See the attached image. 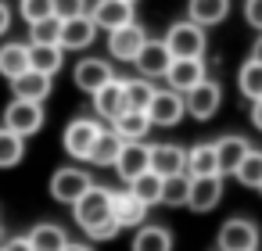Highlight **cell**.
I'll return each mask as SVG.
<instances>
[{
	"mask_svg": "<svg viewBox=\"0 0 262 251\" xmlns=\"http://www.w3.org/2000/svg\"><path fill=\"white\" fill-rule=\"evenodd\" d=\"M72 212H76L79 230H83L90 240H112V237L119 233V226H115V219H112V190H108V187L90 183V190L72 204Z\"/></svg>",
	"mask_w": 262,
	"mask_h": 251,
	"instance_id": "cell-1",
	"label": "cell"
},
{
	"mask_svg": "<svg viewBox=\"0 0 262 251\" xmlns=\"http://www.w3.org/2000/svg\"><path fill=\"white\" fill-rule=\"evenodd\" d=\"M165 51L172 54V58H201L205 54V29L201 26H194L190 18H183V22H176V26H169V33H165Z\"/></svg>",
	"mask_w": 262,
	"mask_h": 251,
	"instance_id": "cell-2",
	"label": "cell"
},
{
	"mask_svg": "<svg viewBox=\"0 0 262 251\" xmlns=\"http://www.w3.org/2000/svg\"><path fill=\"white\" fill-rule=\"evenodd\" d=\"M219 104H223V86L215 79H201V83H194L183 94V111L194 115V119H201V122L212 119L219 111Z\"/></svg>",
	"mask_w": 262,
	"mask_h": 251,
	"instance_id": "cell-3",
	"label": "cell"
},
{
	"mask_svg": "<svg viewBox=\"0 0 262 251\" xmlns=\"http://www.w3.org/2000/svg\"><path fill=\"white\" fill-rule=\"evenodd\" d=\"M4 129L18 133V136H33L43 129V104L40 101H11L4 108Z\"/></svg>",
	"mask_w": 262,
	"mask_h": 251,
	"instance_id": "cell-4",
	"label": "cell"
},
{
	"mask_svg": "<svg viewBox=\"0 0 262 251\" xmlns=\"http://www.w3.org/2000/svg\"><path fill=\"white\" fill-rule=\"evenodd\" d=\"M90 172H83V169H76V165H65V169H58L54 176H51V197L54 201H61V204H76L86 190H90Z\"/></svg>",
	"mask_w": 262,
	"mask_h": 251,
	"instance_id": "cell-5",
	"label": "cell"
},
{
	"mask_svg": "<svg viewBox=\"0 0 262 251\" xmlns=\"http://www.w3.org/2000/svg\"><path fill=\"white\" fill-rule=\"evenodd\" d=\"M144 43H147V33H144V26H137V22H126V26H119V29L108 33V54H112L115 61H129V65H133V58L140 54Z\"/></svg>",
	"mask_w": 262,
	"mask_h": 251,
	"instance_id": "cell-6",
	"label": "cell"
},
{
	"mask_svg": "<svg viewBox=\"0 0 262 251\" xmlns=\"http://www.w3.org/2000/svg\"><path fill=\"white\" fill-rule=\"evenodd\" d=\"M144 111H147L151 126H165V129H169V126H176V122L187 115V111H183V94H176V90H169V86H165V90H155Z\"/></svg>",
	"mask_w": 262,
	"mask_h": 251,
	"instance_id": "cell-7",
	"label": "cell"
},
{
	"mask_svg": "<svg viewBox=\"0 0 262 251\" xmlns=\"http://www.w3.org/2000/svg\"><path fill=\"white\" fill-rule=\"evenodd\" d=\"M97 136H101L97 119H72V122L65 126L61 144H65V151H69L76 162H86V158H90V147H94Z\"/></svg>",
	"mask_w": 262,
	"mask_h": 251,
	"instance_id": "cell-8",
	"label": "cell"
},
{
	"mask_svg": "<svg viewBox=\"0 0 262 251\" xmlns=\"http://www.w3.org/2000/svg\"><path fill=\"white\" fill-rule=\"evenodd\" d=\"M219 251H258V226L251 219H226L219 230Z\"/></svg>",
	"mask_w": 262,
	"mask_h": 251,
	"instance_id": "cell-9",
	"label": "cell"
},
{
	"mask_svg": "<svg viewBox=\"0 0 262 251\" xmlns=\"http://www.w3.org/2000/svg\"><path fill=\"white\" fill-rule=\"evenodd\" d=\"M97 36V26L90 22V15H72V18H61V33H58V47L61 51H86Z\"/></svg>",
	"mask_w": 262,
	"mask_h": 251,
	"instance_id": "cell-10",
	"label": "cell"
},
{
	"mask_svg": "<svg viewBox=\"0 0 262 251\" xmlns=\"http://www.w3.org/2000/svg\"><path fill=\"white\" fill-rule=\"evenodd\" d=\"M223 201V176H190L187 208L190 212H212Z\"/></svg>",
	"mask_w": 262,
	"mask_h": 251,
	"instance_id": "cell-11",
	"label": "cell"
},
{
	"mask_svg": "<svg viewBox=\"0 0 262 251\" xmlns=\"http://www.w3.org/2000/svg\"><path fill=\"white\" fill-rule=\"evenodd\" d=\"M112 219L119 230H137L147 219V204L137 201L129 190H112Z\"/></svg>",
	"mask_w": 262,
	"mask_h": 251,
	"instance_id": "cell-12",
	"label": "cell"
},
{
	"mask_svg": "<svg viewBox=\"0 0 262 251\" xmlns=\"http://www.w3.org/2000/svg\"><path fill=\"white\" fill-rule=\"evenodd\" d=\"M162 79L169 83V90L187 94L194 83H201V79H205V65H201V58H172Z\"/></svg>",
	"mask_w": 262,
	"mask_h": 251,
	"instance_id": "cell-13",
	"label": "cell"
},
{
	"mask_svg": "<svg viewBox=\"0 0 262 251\" xmlns=\"http://www.w3.org/2000/svg\"><path fill=\"white\" fill-rule=\"evenodd\" d=\"M147 154H151V147L147 144H140V140H122V147H119V158H115V172H119V179H137L140 172H147Z\"/></svg>",
	"mask_w": 262,
	"mask_h": 251,
	"instance_id": "cell-14",
	"label": "cell"
},
{
	"mask_svg": "<svg viewBox=\"0 0 262 251\" xmlns=\"http://www.w3.org/2000/svg\"><path fill=\"white\" fill-rule=\"evenodd\" d=\"M86 15H90V22H94L97 29H108V33H112V29L133 22V4H129V0H97Z\"/></svg>",
	"mask_w": 262,
	"mask_h": 251,
	"instance_id": "cell-15",
	"label": "cell"
},
{
	"mask_svg": "<svg viewBox=\"0 0 262 251\" xmlns=\"http://www.w3.org/2000/svg\"><path fill=\"white\" fill-rule=\"evenodd\" d=\"M169 61H172V54L165 51V43H162V40H151V36H147V43L140 47V54L133 58V65L140 69L144 79H162L165 69H169Z\"/></svg>",
	"mask_w": 262,
	"mask_h": 251,
	"instance_id": "cell-16",
	"label": "cell"
},
{
	"mask_svg": "<svg viewBox=\"0 0 262 251\" xmlns=\"http://www.w3.org/2000/svg\"><path fill=\"white\" fill-rule=\"evenodd\" d=\"M147 169L155 172V176H176V172H183L187 169V151L183 147H176V144H158V147H151V154H147Z\"/></svg>",
	"mask_w": 262,
	"mask_h": 251,
	"instance_id": "cell-17",
	"label": "cell"
},
{
	"mask_svg": "<svg viewBox=\"0 0 262 251\" xmlns=\"http://www.w3.org/2000/svg\"><path fill=\"white\" fill-rule=\"evenodd\" d=\"M72 79H76V86H79L83 94H94V90H101L108 79H115V72H112V65L101 61V58H83V61L76 65Z\"/></svg>",
	"mask_w": 262,
	"mask_h": 251,
	"instance_id": "cell-18",
	"label": "cell"
},
{
	"mask_svg": "<svg viewBox=\"0 0 262 251\" xmlns=\"http://www.w3.org/2000/svg\"><path fill=\"white\" fill-rule=\"evenodd\" d=\"M230 8H233V0H187V18H190L194 26L208 29V26L226 22Z\"/></svg>",
	"mask_w": 262,
	"mask_h": 251,
	"instance_id": "cell-19",
	"label": "cell"
},
{
	"mask_svg": "<svg viewBox=\"0 0 262 251\" xmlns=\"http://www.w3.org/2000/svg\"><path fill=\"white\" fill-rule=\"evenodd\" d=\"M11 90H15V97L18 101H47L51 97V76H43V72H36V69H26L22 76H15L11 79Z\"/></svg>",
	"mask_w": 262,
	"mask_h": 251,
	"instance_id": "cell-20",
	"label": "cell"
},
{
	"mask_svg": "<svg viewBox=\"0 0 262 251\" xmlns=\"http://www.w3.org/2000/svg\"><path fill=\"white\" fill-rule=\"evenodd\" d=\"M94 97V108H97V115L101 119H115V115H122L126 111V97H122V79H108L101 90H94L90 94Z\"/></svg>",
	"mask_w": 262,
	"mask_h": 251,
	"instance_id": "cell-21",
	"label": "cell"
},
{
	"mask_svg": "<svg viewBox=\"0 0 262 251\" xmlns=\"http://www.w3.org/2000/svg\"><path fill=\"white\" fill-rule=\"evenodd\" d=\"M248 140L244 136H223V140H215V165H219V176H233V169H237V162L248 154Z\"/></svg>",
	"mask_w": 262,
	"mask_h": 251,
	"instance_id": "cell-22",
	"label": "cell"
},
{
	"mask_svg": "<svg viewBox=\"0 0 262 251\" xmlns=\"http://www.w3.org/2000/svg\"><path fill=\"white\" fill-rule=\"evenodd\" d=\"M65 65V51L58 43H29V69L54 79V72Z\"/></svg>",
	"mask_w": 262,
	"mask_h": 251,
	"instance_id": "cell-23",
	"label": "cell"
},
{
	"mask_svg": "<svg viewBox=\"0 0 262 251\" xmlns=\"http://www.w3.org/2000/svg\"><path fill=\"white\" fill-rule=\"evenodd\" d=\"M112 129H115V136H122V140H144V136L151 133V119H147V111L126 108L122 115L112 119Z\"/></svg>",
	"mask_w": 262,
	"mask_h": 251,
	"instance_id": "cell-24",
	"label": "cell"
},
{
	"mask_svg": "<svg viewBox=\"0 0 262 251\" xmlns=\"http://www.w3.org/2000/svg\"><path fill=\"white\" fill-rule=\"evenodd\" d=\"M29 69V43H15L8 40L4 47H0V76L4 79H15Z\"/></svg>",
	"mask_w": 262,
	"mask_h": 251,
	"instance_id": "cell-25",
	"label": "cell"
},
{
	"mask_svg": "<svg viewBox=\"0 0 262 251\" xmlns=\"http://www.w3.org/2000/svg\"><path fill=\"white\" fill-rule=\"evenodd\" d=\"M119 147H122V136H115V129H101V136L94 140L86 162H94V165H101V169H112L115 158H119Z\"/></svg>",
	"mask_w": 262,
	"mask_h": 251,
	"instance_id": "cell-26",
	"label": "cell"
},
{
	"mask_svg": "<svg viewBox=\"0 0 262 251\" xmlns=\"http://www.w3.org/2000/svg\"><path fill=\"white\" fill-rule=\"evenodd\" d=\"M187 176H219V165H215V144H198L187 151Z\"/></svg>",
	"mask_w": 262,
	"mask_h": 251,
	"instance_id": "cell-27",
	"label": "cell"
},
{
	"mask_svg": "<svg viewBox=\"0 0 262 251\" xmlns=\"http://www.w3.org/2000/svg\"><path fill=\"white\" fill-rule=\"evenodd\" d=\"M133 251H172V233L165 226H137Z\"/></svg>",
	"mask_w": 262,
	"mask_h": 251,
	"instance_id": "cell-28",
	"label": "cell"
},
{
	"mask_svg": "<svg viewBox=\"0 0 262 251\" xmlns=\"http://www.w3.org/2000/svg\"><path fill=\"white\" fill-rule=\"evenodd\" d=\"M26 237H29L33 251H61V247L69 244L65 230H61V226H54V222H40V226H36V230H29Z\"/></svg>",
	"mask_w": 262,
	"mask_h": 251,
	"instance_id": "cell-29",
	"label": "cell"
},
{
	"mask_svg": "<svg viewBox=\"0 0 262 251\" xmlns=\"http://www.w3.org/2000/svg\"><path fill=\"white\" fill-rule=\"evenodd\" d=\"M129 194H133L137 201H144L147 208H151V204H158V197H162V176H155L151 169H147V172H140L137 179H129Z\"/></svg>",
	"mask_w": 262,
	"mask_h": 251,
	"instance_id": "cell-30",
	"label": "cell"
},
{
	"mask_svg": "<svg viewBox=\"0 0 262 251\" xmlns=\"http://www.w3.org/2000/svg\"><path fill=\"white\" fill-rule=\"evenodd\" d=\"M237 86H241V94H244L248 101H258V97H262V61L248 58V61L241 65V72H237Z\"/></svg>",
	"mask_w": 262,
	"mask_h": 251,
	"instance_id": "cell-31",
	"label": "cell"
},
{
	"mask_svg": "<svg viewBox=\"0 0 262 251\" xmlns=\"http://www.w3.org/2000/svg\"><path fill=\"white\" fill-rule=\"evenodd\" d=\"M187 190H190V176H187V172L165 176V179H162V197H158V204L180 208V204H187Z\"/></svg>",
	"mask_w": 262,
	"mask_h": 251,
	"instance_id": "cell-32",
	"label": "cell"
},
{
	"mask_svg": "<svg viewBox=\"0 0 262 251\" xmlns=\"http://www.w3.org/2000/svg\"><path fill=\"white\" fill-rule=\"evenodd\" d=\"M233 176H237V183H244V187H255V190H258V183H262V151L248 147V154L237 162Z\"/></svg>",
	"mask_w": 262,
	"mask_h": 251,
	"instance_id": "cell-33",
	"label": "cell"
},
{
	"mask_svg": "<svg viewBox=\"0 0 262 251\" xmlns=\"http://www.w3.org/2000/svg\"><path fill=\"white\" fill-rule=\"evenodd\" d=\"M22 154H26V136H18V133H11V129L0 126V169L18 165Z\"/></svg>",
	"mask_w": 262,
	"mask_h": 251,
	"instance_id": "cell-34",
	"label": "cell"
},
{
	"mask_svg": "<svg viewBox=\"0 0 262 251\" xmlns=\"http://www.w3.org/2000/svg\"><path fill=\"white\" fill-rule=\"evenodd\" d=\"M151 94H155V86H151V79H122V97H126V108H133V111H144L147 108V101H151Z\"/></svg>",
	"mask_w": 262,
	"mask_h": 251,
	"instance_id": "cell-35",
	"label": "cell"
},
{
	"mask_svg": "<svg viewBox=\"0 0 262 251\" xmlns=\"http://www.w3.org/2000/svg\"><path fill=\"white\" fill-rule=\"evenodd\" d=\"M58 33H61V18L47 15V18L29 26V43H58Z\"/></svg>",
	"mask_w": 262,
	"mask_h": 251,
	"instance_id": "cell-36",
	"label": "cell"
},
{
	"mask_svg": "<svg viewBox=\"0 0 262 251\" xmlns=\"http://www.w3.org/2000/svg\"><path fill=\"white\" fill-rule=\"evenodd\" d=\"M47 15H54L51 0H22V18H26L29 26L40 22V18H47Z\"/></svg>",
	"mask_w": 262,
	"mask_h": 251,
	"instance_id": "cell-37",
	"label": "cell"
},
{
	"mask_svg": "<svg viewBox=\"0 0 262 251\" xmlns=\"http://www.w3.org/2000/svg\"><path fill=\"white\" fill-rule=\"evenodd\" d=\"M51 8H54L58 18H72V15L86 11V0H51Z\"/></svg>",
	"mask_w": 262,
	"mask_h": 251,
	"instance_id": "cell-38",
	"label": "cell"
},
{
	"mask_svg": "<svg viewBox=\"0 0 262 251\" xmlns=\"http://www.w3.org/2000/svg\"><path fill=\"white\" fill-rule=\"evenodd\" d=\"M244 18H248L251 29L262 33V0H244Z\"/></svg>",
	"mask_w": 262,
	"mask_h": 251,
	"instance_id": "cell-39",
	"label": "cell"
},
{
	"mask_svg": "<svg viewBox=\"0 0 262 251\" xmlns=\"http://www.w3.org/2000/svg\"><path fill=\"white\" fill-rule=\"evenodd\" d=\"M0 251H33L29 237H11L8 244H0Z\"/></svg>",
	"mask_w": 262,
	"mask_h": 251,
	"instance_id": "cell-40",
	"label": "cell"
},
{
	"mask_svg": "<svg viewBox=\"0 0 262 251\" xmlns=\"http://www.w3.org/2000/svg\"><path fill=\"white\" fill-rule=\"evenodd\" d=\"M8 29H11V8L4 4V0H0V36H4Z\"/></svg>",
	"mask_w": 262,
	"mask_h": 251,
	"instance_id": "cell-41",
	"label": "cell"
},
{
	"mask_svg": "<svg viewBox=\"0 0 262 251\" xmlns=\"http://www.w3.org/2000/svg\"><path fill=\"white\" fill-rule=\"evenodd\" d=\"M251 126H255V129H262V97H258V101H251Z\"/></svg>",
	"mask_w": 262,
	"mask_h": 251,
	"instance_id": "cell-42",
	"label": "cell"
},
{
	"mask_svg": "<svg viewBox=\"0 0 262 251\" xmlns=\"http://www.w3.org/2000/svg\"><path fill=\"white\" fill-rule=\"evenodd\" d=\"M61 251H94V247H90V244H72V240H69Z\"/></svg>",
	"mask_w": 262,
	"mask_h": 251,
	"instance_id": "cell-43",
	"label": "cell"
},
{
	"mask_svg": "<svg viewBox=\"0 0 262 251\" xmlns=\"http://www.w3.org/2000/svg\"><path fill=\"white\" fill-rule=\"evenodd\" d=\"M251 58H255V61H262V36L255 40V47H251Z\"/></svg>",
	"mask_w": 262,
	"mask_h": 251,
	"instance_id": "cell-44",
	"label": "cell"
},
{
	"mask_svg": "<svg viewBox=\"0 0 262 251\" xmlns=\"http://www.w3.org/2000/svg\"><path fill=\"white\" fill-rule=\"evenodd\" d=\"M258 190H262V183H258Z\"/></svg>",
	"mask_w": 262,
	"mask_h": 251,
	"instance_id": "cell-45",
	"label": "cell"
},
{
	"mask_svg": "<svg viewBox=\"0 0 262 251\" xmlns=\"http://www.w3.org/2000/svg\"><path fill=\"white\" fill-rule=\"evenodd\" d=\"M129 4H133V0H129Z\"/></svg>",
	"mask_w": 262,
	"mask_h": 251,
	"instance_id": "cell-46",
	"label": "cell"
}]
</instances>
